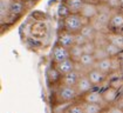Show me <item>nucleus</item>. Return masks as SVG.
Here are the masks:
<instances>
[{
	"instance_id": "f257e3e1",
	"label": "nucleus",
	"mask_w": 123,
	"mask_h": 113,
	"mask_svg": "<svg viewBox=\"0 0 123 113\" xmlns=\"http://www.w3.org/2000/svg\"><path fill=\"white\" fill-rule=\"evenodd\" d=\"M88 20L89 19L83 18L80 13H70L68 17L63 19V28L68 32L76 34V33L81 32V29L85 25L89 24Z\"/></svg>"
},
{
	"instance_id": "f03ea898",
	"label": "nucleus",
	"mask_w": 123,
	"mask_h": 113,
	"mask_svg": "<svg viewBox=\"0 0 123 113\" xmlns=\"http://www.w3.org/2000/svg\"><path fill=\"white\" fill-rule=\"evenodd\" d=\"M56 97L60 103L69 104L73 103L79 97V94L74 86H67V85L61 84V86H59V88H57Z\"/></svg>"
},
{
	"instance_id": "7ed1b4c3",
	"label": "nucleus",
	"mask_w": 123,
	"mask_h": 113,
	"mask_svg": "<svg viewBox=\"0 0 123 113\" xmlns=\"http://www.w3.org/2000/svg\"><path fill=\"white\" fill-rule=\"evenodd\" d=\"M93 86L94 85L92 84V81L89 80L88 75L86 73V74L80 75V78H79V80H77V83L75 85V88H76V91H77L79 97H83L86 93H88L89 91L93 90Z\"/></svg>"
},
{
	"instance_id": "20e7f679",
	"label": "nucleus",
	"mask_w": 123,
	"mask_h": 113,
	"mask_svg": "<svg viewBox=\"0 0 123 113\" xmlns=\"http://www.w3.org/2000/svg\"><path fill=\"white\" fill-rule=\"evenodd\" d=\"M69 58H70V51H69V48L61 46V45H59V44L53 48V52H52L53 64L61 63V61H63V60H66V59H69Z\"/></svg>"
},
{
	"instance_id": "39448f33",
	"label": "nucleus",
	"mask_w": 123,
	"mask_h": 113,
	"mask_svg": "<svg viewBox=\"0 0 123 113\" xmlns=\"http://www.w3.org/2000/svg\"><path fill=\"white\" fill-rule=\"evenodd\" d=\"M100 12V8L97 5H95L93 1H86L83 7L81 9L80 14L83 17V18H87V19H94Z\"/></svg>"
},
{
	"instance_id": "423d86ee",
	"label": "nucleus",
	"mask_w": 123,
	"mask_h": 113,
	"mask_svg": "<svg viewBox=\"0 0 123 113\" xmlns=\"http://www.w3.org/2000/svg\"><path fill=\"white\" fill-rule=\"evenodd\" d=\"M76 65H77V63L74 61L72 58H69V59H66V60H63V61H61V63L54 64V67L60 72L61 75H65V74H67V73H69V72L76 70Z\"/></svg>"
},
{
	"instance_id": "0eeeda50",
	"label": "nucleus",
	"mask_w": 123,
	"mask_h": 113,
	"mask_svg": "<svg viewBox=\"0 0 123 113\" xmlns=\"http://www.w3.org/2000/svg\"><path fill=\"white\" fill-rule=\"evenodd\" d=\"M57 44L63 47H67V48L73 47L75 45V33L68 32L65 29L63 32L60 33V35L57 38Z\"/></svg>"
},
{
	"instance_id": "6e6552de",
	"label": "nucleus",
	"mask_w": 123,
	"mask_h": 113,
	"mask_svg": "<svg viewBox=\"0 0 123 113\" xmlns=\"http://www.w3.org/2000/svg\"><path fill=\"white\" fill-rule=\"evenodd\" d=\"M87 75H88L89 80L92 81V84L94 85V86L101 85L105 80V77H107L105 73H103L102 71H100V70H97L95 67H93L92 70H89L87 72Z\"/></svg>"
},
{
	"instance_id": "1a4fd4ad",
	"label": "nucleus",
	"mask_w": 123,
	"mask_h": 113,
	"mask_svg": "<svg viewBox=\"0 0 123 113\" xmlns=\"http://www.w3.org/2000/svg\"><path fill=\"white\" fill-rule=\"evenodd\" d=\"M82 101L85 103H93V104H100V105H103L104 99L103 95H102V92L100 91H95V90H92L89 91L88 93H86L83 97H82Z\"/></svg>"
},
{
	"instance_id": "9d476101",
	"label": "nucleus",
	"mask_w": 123,
	"mask_h": 113,
	"mask_svg": "<svg viewBox=\"0 0 123 113\" xmlns=\"http://www.w3.org/2000/svg\"><path fill=\"white\" fill-rule=\"evenodd\" d=\"M102 95H103L104 103L105 104H113L115 101H117L118 99V90L115 88L113 86H109L107 88H104L102 91Z\"/></svg>"
},
{
	"instance_id": "9b49d317",
	"label": "nucleus",
	"mask_w": 123,
	"mask_h": 113,
	"mask_svg": "<svg viewBox=\"0 0 123 113\" xmlns=\"http://www.w3.org/2000/svg\"><path fill=\"white\" fill-rule=\"evenodd\" d=\"M94 67L100 70V71H102L105 74H108V73L113 72V59L110 56H108V58H104V59H101V60H97Z\"/></svg>"
},
{
	"instance_id": "f8f14e48",
	"label": "nucleus",
	"mask_w": 123,
	"mask_h": 113,
	"mask_svg": "<svg viewBox=\"0 0 123 113\" xmlns=\"http://www.w3.org/2000/svg\"><path fill=\"white\" fill-rule=\"evenodd\" d=\"M80 72L77 71V70H74V71H72V72H69V73H67V74L62 75V78H61V84L62 85H67V86H74L75 87L76 83H77V80H79V78H80Z\"/></svg>"
},
{
	"instance_id": "ddd939ff",
	"label": "nucleus",
	"mask_w": 123,
	"mask_h": 113,
	"mask_svg": "<svg viewBox=\"0 0 123 113\" xmlns=\"http://www.w3.org/2000/svg\"><path fill=\"white\" fill-rule=\"evenodd\" d=\"M79 64L81 67L87 68L88 71L90 68H93L96 64V58L94 56V54H88V53H83V56L80 58L79 60Z\"/></svg>"
},
{
	"instance_id": "4468645a",
	"label": "nucleus",
	"mask_w": 123,
	"mask_h": 113,
	"mask_svg": "<svg viewBox=\"0 0 123 113\" xmlns=\"http://www.w3.org/2000/svg\"><path fill=\"white\" fill-rule=\"evenodd\" d=\"M25 11V4L21 0H13L12 6L10 9V15L11 17H19L20 14H22Z\"/></svg>"
},
{
	"instance_id": "2eb2a0df",
	"label": "nucleus",
	"mask_w": 123,
	"mask_h": 113,
	"mask_svg": "<svg viewBox=\"0 0 123 113\" xmlns=\"http://www.w3.org/2000/svg\"><path fill=\"white\" fill-rule=\"evenodd\" d=\"M72 13H80L85 5V0H65L63 1Z\"/></svg>"
},
{
	"instance_id": "dca6fc26",
	"label": "nucleus",
	"mask_w": 123,
	"mask_h": 113,
	"mask_svg": "<svg viewBox=\"0 0 123 113\" xmlns=\"http://www.w3.org/2000/svg\"><path fill=\"white\" fill-rule=\"evenodd\" d=\"M12 2H13V0H0V18H1V21H4L5 18H7L10 15Z\"/></svg>"
},
{
	"instance_id": "f3484780",
	"label": "nucleus",
	"mask_w": 123,
	"mask_h": 113,
	"mask_svg": "<svg viewBox=\"0 0 123 113\" xmlns=\"http://www.w3.org/2000/svg\"><path fill=\"white\" fill-rule=\"evenodd\" d=\"M83 104V108H85V113H103V105L100 104H93V103H85Z\"/></svg>"
},
{
	"instance_id": "a211bd4d",
	"label": "nucleus",
	"mask_w": 123,
	"mask_h": 113,
	"mask_svg": "<svg viewBox=\"0 0 123 113\" xmlns=\"http://www.w3.org/2000/svg\"><path fill=\"white\" fill-rule=\"evenodd\" d=\"M82 35H85L86 39L87 40H94L95 39V35H96V31H95V27L93 25H90V24H87L85 25L82 29H81V32H80Z\"/></svg>"
},
{
	"instance_id": "6ab92c4d",
	"label": "nucleus",
	"mask_w": 123,
	"mask_h": 113,
	"mask_svg": "<svg viewBox=\"0 0 123 113\" xmlns=\"http://www.w3.org/2000/svg\"><path fill=\"white\" fill-rule=\"evenodd\" d=\"M61 78H62V75L60 74V72L57 71L54 66L48 68V71H47V79H48V81H49V83L55 84V83H57V81H61Z\"/></svg>"
},
{
	"instance_id": "aec40b11",
	"label": "nucleus",
	"mask_w": 123,
	"mask_h": 113,
	"mask_svg": "<svg viewBox=\"0 0 123 113\" xmlns=\"http://www.w3.org/2000/svg\"><path fill=\"white\" fill-rule=\"evenodd\" d=\"M69 51H70V58H72L74 61H76V63H79L80 58L83 56V53H85L82 46H81V45H77V44H75L73 47H70Z\"/></svg>"
},
{
	"instance_id": "412c9836",
	"label": "nucleus",
	"mask_w": 123,
	"mask_h": 113,
	"mask_svg": "<svg viewBox=\"0 0 123 113\" xmlns=\"http://www.w3.org/2000/svg\"><path fill=\"white\" fill-rule=\"evenodd\" d=\"M109 25L114 28H121L123 26V14L121 13H116L110 17Z\"/></svg>"
},
{
	"instance_id": "4be33fe9",
	"label": "nucleus",
	"mask_w": 123,
	"mask_h": 113,
	"mask_svg": "<svg viewBox=\"0 0 123 113\" xmlns=\"http://www.w3.org/2000/svg\"><path fill=\"white\" fill-rule=\"evenodd\" d=\"M104 48H105V51H107L108 56H110V58L117 56H118V53L121 52V48H120V47H117L116 45H114V44L109 42V41H108V42L104 45Z\"/></svg>"
},
{
	"instance_id": "5701e85b",
	"label": "nucleus",
	"mask_w": 123,
	"mask_h": 113,
	"mask_svg": "<svg viewBox=\"0 0 123 113\" xmlns=\"http://www.w3.org/2000/svg\"><path fill=\"white\" fill-rule=\"evenodd\" d=\"M65 113H85L83 104H69L65 110Z\"/></svg>"
},
{
	"instance_id": "b1692460",
	"label": "nucleus",
	"mask_w": 123,
	"mask_h": 113,
	"mask_svg": "<svg viewBox=\"0 0 123 113\" xmlns=\"http://www.w3.org/2000/svg\"><path fill=\"white\" fill-rule=\"evenodd\" d=\"M108 41L114 44V45H116L117 47H120L121 49H123V37L121 34H111V35H108Z\"/></svg>"
},
{
	"instance_id": "393cba45",
	"label": "nucleus",
	"mask_w": 123,
	"mask_h": 113,
	"mask_svg": "<svg viewBox=\"0 0 123 113\" xmlns=\"http://www.w3.org/2000/svg\"><path fill=\"white\" fill-rule=\"evenodd\" d=\"M96 47H97V45L94 42V40H89V41H87L86 44L82 45L83 52H85V53H88V54H94Z\"/></svg>"
},
{
	"instance_id": "a878e982",
	"label": "nucleus",
	"mask_w": 123,
	"mask_h": 113,
	"mask_svg": "<svg viewBox=\"0 0 123 113\" xmlns=\"http://www.w3.org/2000/svg\"><path fill=\"white\" fill-rule=\"evenodd\" d=\"M94 56L96 58V61H97V60H101V59H104V58H108L109 56H108L104 46H97L94 52Z\"/></svg>"
},
{
	"instance_id": "bb28decb",
	"label": "nucleus",
	"mask_w": 123,
	"mask_h": 113,
	"mask_svg": "<svg viewBox=\"0 0 123 113\" xmlns=\"http://www.w3.org/2000/svg\"><path fill=\"white\" fill-rule=\"evenodd\" d=\"M72 12L69 11V8L67 7V5L63 2V4H61L60 6H59V9H57V14H59V17H61L62 19H65L66 17H68L69 14H70Z\"/></svg>"
},
{
	"instance_id": "cd10ccee",
	"label": "nucleus",
	"mask_w": 123,
	"mask_h": 113,
	"mask_svg": "<svg viewBox=\"0 0 123 113\" xmlns=\"http://www.w3.org/2000/svg\"><path fill=\"white\" fill-rule=\"evenodd\" d=\"M105 113H123V108L118 105H111L105 110Z\"/></svg>"
},
{
	"instance_id": "c85d7f7f",
	"label": "nucleus",
	"mask_w": 123,
	"mask_h": 113,
	"mask_svg": "<svg viewBox=\"0 0 123 113\" xmlns=\"http://www.w3.org/2000/svg\"><path fill=\"white\" fill-rule=\"evenodd\" d=\"M87 41H89V40H87L85 35H82L80 32L75 34V44H77V45H81V46H82V45H83V44H86Z\"/></svg>"
},
{
	"instance_id": "c756f323",
	"label": "nucleus",
	"mask_w": 123,
	"mask_h": 113,
	"mask_svg": "<svg viewBox=\"0 0 123 113\" xmlns=\"http://www.w3.org/2000/svg\"><path fill=\"white\" fill-rule=\"evenodd\" d=\"M107 4H108V6L109 7H118L120 5H121V2H120V0H107Z\"/></svg>"
},
{
	"instance_id": "7c9ffc66",
	"label": "nucleus",
	"mask_w": 123,
	"mask_h": 113,
	"mask_svg": "<svg viewBox=\"0 0 123 113\" xmlns=\"http://www.w3.org/2000/svg\"><path fill=\"white\" fill-rule=\"evenodd\" d=\"M116 105H118L120 107H122L123 108V94H121L120 97H118V99H117V104Z\"/></svg>"
},
{
	"instance_id": "2f4dec72",
	"label": "nucleus",
	"mask_w": 123,
	"mask_h": 113,
	"mask_svg": "<svg viewBox=\"0 0 123 113\" xmlns=\"http://www.w3.org/2000/svg\"><path fill=\"white\" fill-rule=\"evenodd\" d=\"M96 2H102V1H107V0H94Z\"/></svg>"
},
{
	"instance_id": "473e14b6",
	"label": "nucleus",
	"mask_w": 123,
	"mask_h": 113,
	"mask_svg": "<svg viewBox=\"0 0 123 113\" xmlns=\"http://www.w3.org/2000/svg\"><path fill=\"white\" fill-rule=\"evenodd\" d=\"M120 2H121V6H123V0H120Z\"/></svg>"
},
{
	"instance_id": "72a5a7b5",
	"label": "nucleus",
	"mask_w": 123,
	"mask_h": 113,
	"mask_svg": "<svg viewBox=\"0 0 123 113\" xmlns=\"http://www.w3.org/2000/svg\"><path fill=\"white\" fill-rule=\"evenodd\" d=\"M21 1H24V2H26V1H29V0H21Z\"/></svg>"
}]
</instances>
